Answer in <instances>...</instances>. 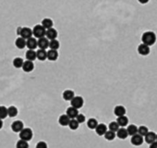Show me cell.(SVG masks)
Returning <instances> with one entry per match:
<instances>
[{"label":"cell","mask_w":157,"mask_h":148,"mask_svg":"<svg viewBox=\"0 0 157 148\" xmlns=\"http://www.w3.org/2000/svg\"><path fill=\"white\" fill-rule=\"evenodd\" d=\"M148 132H149V130L146 126H140L138 128V134H140L142 137H144Z\"/></svg>","instance_id":"obj_36"},{"label":"cell","mask_w":157,"mask_h":148,"mask_svg":"<svg viewBox=\"0 0 157 148\" xmlns=\"http://www.w3.org/2000/svg\"><path fill=\"white\" fill-rule=\"evenodd\" d=\"M126 130L128 132V134L130 135V136H133V135H135V134L138 133V127L136 125H134V124L128 125Z\"/></svg>","instance_id":"obj_24"},{"label":"cell","mask_w":157,"mask_h":148,"mask_svg":"<svg viewBox=\"0 0 157 148\" xmlns=\"http://www.w3.org/2000/svg\"><path fill=\"white\" fill-rule=\"evenodd\" d=\"M24 128L23 122L20 120H16L11 124V129L14 132H20Z\"/></svg>","instance_id":"obj_7"},{"label":"cell","mask_w":157,"mask_h":148,"mask_svg":"<svg viewBox=\"0 0 157 148\" xmlns=\"http://www.w3.org/2000/svg\"><path fill=\"white\" fill-rule=\"evenodd\" d=\"M20 30H21V27H18V28H17V34H18V35H19Z\"/></svg>","instance_id":"obj_41"},{"label":"cell","mask_w":157,"mask_h":148,"mask_svg":"<svg viewBox=\"0 0 157 148\" xmlns=\"http://www.w3.org/2000/svg\"><path fill=\"white\" fill-rule=\"evenodd\" d=\"M114 114L118 118L121 116H125L126 114V108L123 106H117L114 109Z\"/></svg>","instance_id":"obj_19"},{"label":"cell","mask_w":157,"mask_h":148,"mask_svg":"<svg viewBox=\"0 0 157 148\" xmlns=\"http://www.w3.org/2000/svg\"><path fill=\"white\" fill-rule=\"evenodd\" d=\"M97 125H98V122H97V120L95 118H90L87 121V126L91 130H95Z\"/></svg>","instance_id":"obj_28"},{"label":"cell","mask_w":157,"mask_h":148,"mask_svg":"<svg viewBox=\"0 0 157 148\" xmlns=\"http://www.w3.org/2000/svg\"><path fill=\"white\" fill-rule=\"evenodd\" d=\"M57 58H58L57 50H52V49H50L49 51H47V59H49L50 61H55L57 59Z\"/></svg>","instance_id":"obj_22"},{"label":"cell","mask_w":157,"mask_h":148,"mask_svg":"<svg viewBox=\"0 0 157 148\" xmlns=\"http://www.w3.org/2000/svg\"><path fill=\"white\" fill-rule=\"evenodd\" d=\"M46 36L48 40H54L56 39L57 37V31L54 28H50L48 30H46Z\"/></svg>","instance_id":"obj_11"},{"label":"cell","mask_w":157,"mask_h":148,"mask_svg":"<svg viewBox=\"0 0 157 148\" xmlns=\"http://www.w3.org/2000/svg\"><path fill=\"white\" fill-rule=\"evenodd\" d=\"M26 46L30 49V50H34L37 47V39L34 37H31L26 40Z\"/></svg>","instance_id":"obj_10"},{"label":"cell","mask_w":157,"mask_h":148,"mask_svg":"<svg viewBox=\"0 0 157 148\" xmlns=\"http://www.w3.org/2000/svg\"><path fill=\"white\" fill-rule=\"evenodd\" d=\"M8 117V108L4 106L0 107V119H4Z\"/></svg>","instance_id":"obj_35"},{"label":"cell","mask_w":157,"mask_h":148,"mask_svg":"<svg viewBox=\"0 0 157 148\" xmlns=\"http://www.w3.org/2000/svg\"><path fill=\"white\" fill-rule=\"evenodd\" d=\"M116 136H118L121 140H125L128 136V132H127V130L125 128H119L118 131L117 132Z\"/></svg>","instance_id":"obj_23"},{"label":"cell","mask_w":157,"mask_h":148,"mask_svg":"<svg viewBox=\"0 0 157 148\" xmlns=\"http://www.w3.org/2000/svg\"><path fill=\"white\" fill-rule=\"evenodd\" d=\"M142 44L148 45V46H151L152 44H155L156 42V34L154 32H152V31H147L145 33H142Z\"/></svg>","instance_id":"obj_1"},{"label":"cell","mask_w":157,"mask_h":148,"mask_svg":"<svg viewBox=\"0 0 157 148\" xmlns=\"http://www.w3.org/2000/svg\"><path fill=\"white\" fill-rule=\"evenodd\" d=\"M144 137H145V142L149 144H151L153 142H156V133H154L153 132H149Z\"/></svg>","instance_id":"obj_16"},{"label":"cell","mask_w":157,"mask_h":148,"mask_svg":"<svg viewBox=\"0 0 157 148\" xmlns=\"http://www.w3.org/2000/svg\"><path fill=\"white\" fill-rule=\"evenodd\" d=\"M32 35V29H30L29 27H21L20 33H19V37L27 40V39L31 38Z\"/></svg>","instance_id":"obj_5"},{"label":"cell","mask_w":157,"mask_h":148,"mask_svg":"<svg viewBox=\"0 0 157 148\" xmlns=\"http://www.w3.org/2000/svg\"><path fill=\"white\" fill-rule=\"evenodd\" d=\"M84 104V101H83V98L80 97V96H74L72 99L70 100V105L72 107L76 108V109H80L82 107Z\"/></svg>","instance_id":"obj_4"},{"label":"cell","mask_w":157,"mask_h":148,"mask_svg":"<svg viewBox=\"0 0 157 148\" xmlns=\"http://www.w3.org/2000/svg\"><path fill=\"white\" fill-rule=\"evenodd\" d=\"M37 46L40 49H43V50H46V48L49 47V40L46 37L39 38L38 41H37Z\"/></svg>","instance_id":"obj_6"},{"label":"cell","mask_w":157,"mask_h":148,"mask_svg":"<svg viewBox=\"0 0 157 148\" xmlns=\"http://www.w3.org/2000/svg\"><path fill=\"white\" fill-rule=\"evenodd\" d=\"M141 4H147L149 2V0H138Z\"/></svg>","instance_id":"obj_40"},{"label":"cell","mask_w":157,"mask_h":148,"mask_svg":"<svg viewBox=\"0 0 157 148\" xmlns=\"http://www.w3.org/2000/svg\"><path fill=\"white\" fill-rule=\"evenodd\" d=\"M41 25L46 29V30H48L50 28H53V20L49 18H46L42 20V24Z\"/></svg>","instance_id":"obj_15"},{"label":"cell","mask_w":157,"mask_h":148,"mask_svg":"<svg viewBox=\"0 0 157 148\" xmlns=\"http://www.w3.org/2000/svg\"><path fill=\"white\" fill-rule=\"evenodd\" d=\"M46 30L44 29L41 24H37L35 25L32 29V35L34 36V38H42L46 36Z\"/></svg>","instance_id":"obj_2"},{"label":"cell","mask_w":157,"mask_h":148,"mask_svg":"<svg viewBox=\"0 0 157 148\" xmlns=\"http://www.w3.org/2000/svg\"><path fill=\"white\" fill-rule=\"evenodd\" d=\"M108 129H109V131H111V132H117L118 131V129H119V126H118V124L117 123V121H113V122H111L110 124H109Z\"/></svg>","instance_id":"obj_34"},{"label":"cell","mask_w":157,"mask_h":148,"mask_svg":"<svg viewBox=\"0 0 157 148\" xmlns=\"http://www.w3.org/2000/svg\"><path fill=\"white\" fill-rule=\"evenodd\" d=\"M26 58H27V60H29V61H33V60H35L36 59V52L34 51V50H29L26 52Z\"/></svg>","instance_id":"obj_26"},{"label":"cell","mask_w":157,"mask_h":148,"mask_svg":"<svg viewBox=\"0 0 157 148\" xmlns=\"http://www.w3.org/2000/svg\"><path fill=\"white\" fill-rule=\"evenodd\" d=\"M36 148H47V144L46 143H44V142H39L37 144H36Z\"/></svg>","instance_id":"obj_38"},{"label":"cell","mask_w":157,"mask_h":148,"mask_svg":"<svg viewBox=\"0 0 157 148\" xmlns=\"http://www.w3.org/2000/svg\"><path fill=\"white\" fill-rule=\"evenodd\" d=\"M32 131L29 128H23L20 132H19V139L20 140H23V141H26V142H29L32 139Z\"/></svg>","instance_id":"obj_3"},{"label":"cell","mask_w":157,"mask_h":148,"mask_svg":"<svg viewBox=\"0 0 157 148\" xmlns=\"http://www.w3.org/2000/svg\"><path fill=\"white\" fill-rule=\"evenodd\" d=\"M18 115V108L14 106H11L8 108V116L10 118H14Z\"/></svg>","instance_id":"obj_29"},{"label":"cell","mask_w":157,"mask_h":148,"mask_svg":"<svg viewBox=\"0 0 157 148\" xmlns=\"http://www.w3.org/2000/svg\"><path fill=\"white\" fill-rule=\"evenodd\" d=\"M79 123H83L84 121H85V119H86V118H85V116L84 115H82V114H79L77 117H76V118H75Z\"/></svg>","instance_id":"obj_37"},{"label":"cell","mask_w":157,"mask_h":148,"mask_svg":"<svg viewBox=\"0 0 157 148\" xmlns=\"http://www.w3.org/2000/svg\"><path fill=\"white\" fill-rule=\"evenodd\" d=\"M22 65H23V59L21 58H16L13 59V66L17 69L19 68H21Z\"/></svg>","instance_id":"obj_31"},{"label":"cell","mask_w":157,"mask_h":148,"mask_svg":"<svg viewBox=\"0 0 157 148\" xmlns=\"http://www.w3.org/2000/svg\"><path fill=\"white\" fill-rule=\"evenodd\" d=\"M130 142H131V143H132L133 145H135V146H140V145H142V144L143 143L144 139H143L142 136H141L140 134L137 133V134H135V135L131 136Z\"/></svg>","instance_id":"obj_8"},{"label":"cell","mask_w":157,"mask_h":148,"mask_svg":"<svg viewBox=\"0 0 157 148\" xmlns=\"http://www.w3.org/2000/svg\"><path fill=\"white\" fill-rule=\"evenodd\" d=\"M70 118L67 116L66 114L65 115H61L60 117H59V118H58V122H59V124L61 125V126H68L69 125V123H70Z\"/></svg>","instance_id":"obj_18"},{"label":"cell","mask_w":157,"mask_h":148,"mask_svg":"<svg viewBox=\"0 0 157 148\" xmlns=\"http://www.w3.org/2000/svg\"><path fill=\"white\" fill-rule=\"evenodd\" d=\"M117 123L118 124L119 127H125V126L128 125V117H126V116L118 117V119H117Z\"/></svg>","instance_id":"obj_21"},{"label":"cell","mask_w":157,"mask_h":148,"mask_svg":"<svg viewBox=\"0 0 157 148\" xmlns=\"http://www.w3.org/2000/svg\"><path fill=\"white\" fill-rule=\"evenodd\" d=\"M156 142H157V134H156Z\"/></svg>","instance_id":"obj_43"},{"label":"cell","mask_w":157,"mask_h":148,"mask_svg":"<svg viewBox=\"0 0 157 148\" xmlns=\"http://www.w3.org/2000/svg\"><path fill=\"white\" fill-rule=\"evenodd\" d=\"M36 58H38L41 61H43L47 58V51L43 50V49H39L36 51Z\"/></svg>","instance_id":"obj_14"},{"label":"cell","mask_w":157,"mask_h":148,"mask_svg":"<svg viewBox=\"0 0 157 148\" xmlns=\"http://www.w3.org/2000/svg\"><path fill=\"white\" fill-rule=\"evenodd\" d=\"M149 148H157V142H153L150 144Z\"/></svg>","instance_id":"obj_39"},{"label":"cell","mask_w":157,"mask_h":148,"mask_svg":"<svg viewBox=\"0 0 157 148\" xmlns=\"http://www.w3.org/2000/svg\"><path fill=\"white\" fill-rule=\"evenodd\" d=\"M95 132L100 136L104 135V133L107 132V127H106L105 124H103V123H101V124H98L97 127L95 128Z\"/></svg>","instance_id":"obj_17"},{"label":"cell","mask_w":157,"mask_h":148,"mask_svg":"<svg viewBox=\"0 0 157 148\" xmlns=\"http://www.w3.org/2000/svg\"><path fill=\"white\" fill-rule=\"evenodd\" d=\"M3 127V120L0 119V129H1Z\"/></svg>","instance_id":"obj_42"},{"label":"cell","mask_w":157,"mask_h":148,"mask_svg":"<svg viewBox=\"0 0 157 148\" xmlns=\"http://www.w3.org/2000/svg\"><path fill=\"white\" fill-rule=\"evenodd\" d=\"M74 96H75V94L72 90H66L63 93V98L66 101H70Z\"/></svg>","instance_id":"obj_20"},{"label":"cell","mask_w":157,"mask_h":148,"mask_svg":"<svg viewBox=\"0 0 157 148\" xmlns=\"http://www.w3.org/2000/svg\"><path fill=\"white\" fill-rule=\"evenodd\" d=\"M16 147L17 148H29V143L26 141L19 139L16 143Z\"/></svg>","instance_id":"obj_32"},{"label":"cell","mask_w":157,"mask_h":148,"mask_svg":"<svg viewBox=\"0 0 157 148\" xmlns=\"http://www.w3.org/2000/svg\"><path fill=\"white\" fill-rule=\"evenodd\" d=\"M15 44L19 49H23L26 46V40L23 39V38H21V37H18L16 39Z\"/></svg>","instance_id":"obj_25"},{"label":"cell","mask_w":157,"mask_h":148,"mask_svg":"<svg viewBox=\"0 0 157 148\" xmlns=\"http://www.w3.org/2000/svg\"><path fill=\"white\" fill-rule=\"evenodd\" d=\"M138 52H139V54L142 55V56H147V55H149L150 52H151L150 46H148V45H146V44H139V46H138Z\"/></svg>","instance_id":"obj_9"},{"label":"cell","mask_w":157,"mask_h":148,"mask_svg":"<svg viewBox=\"0 0 157 148\" xmlns=\"http://www.w3.org/2000/svg\"><path fill=\"white\" fill-rule=\"evenodd\" d=\"M79 125H80V123H79L75 118L70 119V123H69V127H70L72 131H76V130L79 128Z\"/></svg>","instance_id":"obj_30"},{"label":"cell","mask_w":157,"mask_h":148,"mask_svg":"<svg viewBox=\"0 0 157 148\" xmlns=\"http://www.w3.org/2000/svg\"><path fill=\"white\" fill-rule=\"evenodd\" d=\"M104 138H105L107 141H113V140L116 138V132H111V131H107V132L104 133Z\"/></svg>","instance_id":"obj_33"},{"label":"cell","mask_w":157,"mask_h":148,"mask_svg":"<svg viewBox=\"0 0 157 148\" xmlns=\"http://www.w3.org/2000/svg\"><path fill=\"white\" fill-rule=\"evenodd\" d=\"M49 47L52 50H57V49L60 47V44L58 42V40L54 39V40H50L49 41Z\"/></svg>","instance_id":"obj_27"},{"label":"cell","mask_w":157,"mask_h":148,"mask_svg":"<svg viewBox=\"0 0 157 148\" xmlns=\"http://www.w3.org/2000/svg\"><path fill=\"white\" fill-rule=\"evenodd\" d=\"M66 113H67L66 115L68 116L70 119H73V118H76V117L79 115V110L72 107H69L68 109H67Z\"/></svg>","instance_id":"obj_12"},{"label":"cell","mask_w":157,"mask_h":148,"mask_svg":"<svg viewBox=\"0 0 157 148\" xmlns=\"http://www.w3.org/2000/svg\"><path fill=\"white\" fill-rule=\"evenodd\" d=\"M21 68H22V69H23L25 72H31L34 69V64H33L32 61L27 60V61H24L23 62V65H22Z\"/></svg>","instance_id":"obj_13"}]
</instances>
